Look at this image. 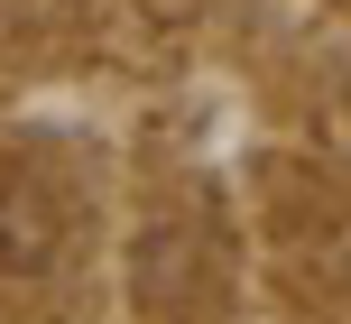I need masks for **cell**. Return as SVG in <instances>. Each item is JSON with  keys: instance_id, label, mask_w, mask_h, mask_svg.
Returning <instances> with one entry per match:
<instances>
[{"instance_id": "cell-2", "label": "cell", "mask_w": 351, "mask_h": 324, "mask_svg": "<svg viewBox=\"0 0 351 324\" xmlns=\"http://www.w3.org/2000/svg\"><path fill=\"white\" fill-rule=\"evenodd\" d=\"M65 10H102V0H65Z\"/></svg>"}, {"instance_id": "cell-1", "label": "cell", "mask_w": 351, "mask_h": 324, "mask_svg": "<svg viewBox=\"0 0 351 324\" xmlns=\"http://www.w3.org/2000/svg\"><path fill=\"white\" fill-rule=\"evenodd\" d=\"M56 251H65V213H56V195H47L37 176L0 185V269L37 278V269H56Z\"/></svg>"}]
</instances>
